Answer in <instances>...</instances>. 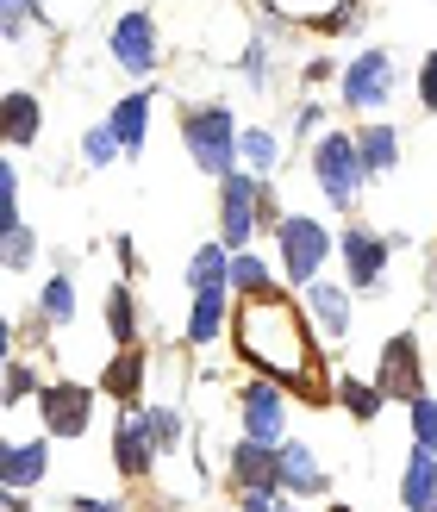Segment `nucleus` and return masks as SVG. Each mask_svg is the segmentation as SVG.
Instances as JSON below:
<instances>
[{
    "instance_id": "f257e3e1",
    "label": "nucleus",
    "mask_w": 437,
    "mask_h": 512,
    "mask_svg": "<svg viewBox=\"0 0 437 512\" xmlns=\"http://www.w3.org/2000/svg\"><path fill=\"white\" fill-rule=\"evenodd\" d=\"M238 350L250 356L256 375L281 381V388H306L313 394V350H306V331H300V313L281 306L275 288L269 294H244L238 306Z\"/></svg>"
},
{
    "instance_id": "f03ea898",
    "label": "nucleus",
    "mask_w": 437,
    "mask_h": 512,
    "mask_svg": "<svg viewBox=\"0 0 437 512\" xmlns=\"http://www.w3.org/2000/svg\"><path fill=\"white\" fill-rule=\"evenodd\" d=\"M182 144L207 175H231L238 169V119H231V107H219V100L188 107L182 113Z\"/></svg>"
},
{
    "instance_id": "7ed1b4c3",
    "label": "nucleus",
    "mask_w": 437,
    "mask_h": 512,
    "mask_svg": "<svg viewBox=\"0 0 437 512\" xmlns=\"http://www.w3.org/2000/svg\"><path fill=\"white\" fill-rule=\"evenodd\" d=\"M331 250H338V244H331V232H325L313 213H288V219L275 225V256H281V275H288V288H313Z\"/></svg>"
},
{
    "instance_id": "20e7f679",
    "label": "nucleus",
    "mask_w": 437,
    "mask_h": 512,
    "mask_svg": "<svg viewBox=\"0 0 437 512\" xmlns=\"http://www.w3.org/2000/svg\"><path fill=\"white\" fill-rule=\"evenodd\" d=\"M363 150H356V132H325L313 144V182L325 194V207H356V188H363Z\"/></svg>"
},
{
    "instance_id": "39448f33",
    "label": "nucleus",
    "mask_w": 437,
    "mask_h": 512,
    "mask_svg": "<svg viewBox=\"0 0 437 512\" xmlns=\"http://www.w3.org/2000/svg\"><path fill=\"white\" fill-rule=\"evenodd\" d=\"M256 225H263V182H256V169L219 175V244L250 250Z\"/></svg>"
},
{
    "instance_id": "423d86ee",
    "label": "nucleus",
    "mask_w": 437,
    "mask_h": 512,
    "mask_svg": "<svg viewBox=\"0 0 437 512\" xmlns=\"http://www.w3.org/2000/svg\"><path fill=\"white\" fill-rule=\"evenodd\" d=\"M400 88V69L388 50H363V57H350L344 63V107L350 113H375V107H388Z\"/></svg>"
},
{
    "instance_id": "0eeeda50",
    "label": "nucleus",
    "mask_w": 437,
    "mask_h": 512,
    "mask_svg": "<svg viewBox=\"0 0 437 512\" xmlns=\"http://www.w3.org/2000/svg\"><path fill=\"white\" fill-rule=\"evenodd\" d=\"M38 419H44L50 438H82L94 425V394L82 381H44L38 388Z\"/></svg>"
},
{
    "instance_id": "6e6552de",
    "label": "nucleus",
    "mask_w": 437,
    "mask_h": 512,
    "mask_svg": "<svg viewBox=\"0 0 437 512\" xmlns=\"http://www.w3.org/2000/svg\"><path fill=\"white\" fill-rule=\"evenodd\" d=\"M238 419H244V438L281 444V431H288V394H281V381L250 375L244 394H238Z\"/></svg>"
},
{
    "instance_id": "1a4fd4ad",
    "label": "nucleus",
    "mask_w": 437,
    "mask_h": 512,
    "mask_svg": "<svg viewBox=\"0 0 437 512\" xmlns=\"http://www.w3.org/2000/svg\"><path fill=\"white\" fill-rule=\"evenodd\" d=\"M375 388L388 394V400H406V406H413V400L425 394V369H419V338H413V331H400V338L381 344Z\"/></svg>"
},
{
    "instance_id": "9d476101",
    "label": "nucleus",
    "mask_w": 437,
    "mask_h": 512,
    "mask_svg": "<svg viewBox=\"0 0 437 512\" xmlns=\"http://www.w3.org/2000/svg\"><path fill=\"white\" fill-rule=\"evenodd\" d=\"M157 456H163V438H157V425H150V413L125 406L119 431H113V463H119V475H144Z\"/></svg>"
},
{
    "instance_id": "9b49d317",
    "label": "nucleus",
    "mask_w": 437,
    "mask_h": 512,
    "mask_svg": "<svg viewBox=\"0 0 437 512\" xmlns=\"http://www.w3.org/2000/svg\"><path fill=\"white\" fill-rule=\"evenodd\" d=\"M231 481H238V494H281V444L238 438V450H231Z\"/></svg>"
},
{
    "instance_id": "f8f14e48",
    "label": "nucleus",
    "mask_w": 437,
    "mask_h": 512,
    "mask_svg": "<svg viewBox=\"0 0 437 512\" xmlns=\"http://www.w3.org/2000/svg\"><path fill=\"white\" fill-rule=\"evenodd\" d=\"M113 63L125 69V75H150L163 63V50H157V25H150V13L138 7V13H125L119 25H113Z\"/></svg>"
},
{
    "instance_id": "ddd939ff",
    "label": "nucleus",
    "mask_w": 437,
    "mask_h": 512,
    "mask_svg": "<svg viewBox=\"0 0 437 512\" xmlns=\"http://www.w3.org/2000/svg\"><path fill=\"white\" fill-rule=\"evenodd\" d=\"M381 269H388V238L363 232V225H344V275H350V288H375Z\"/></svg>"
},
{
    "instance_id": "4468645a",
    "label": "nucleus",
    "mask_w": 437,
    "mask_h": 512,
    "mask_svg": "<svg viewBox=\"0 0 437 512\" xmlns=\"http://www.w3.org/2000/svg\"><path fill=\"white\" fill-rule=\"evenodd\" d=\"M44 475H50V431H44V438H25V444H7V456H0V481H7V494H25Z\"/></svg>"
},
{
    "instance_id": "2eb2a0df",
    "label": "nucleus",
    "mask_w": 437,
    "mask_h": 512,
    "mask_svg": "<svg viewBox=\"0 0 437 512\" xmlns=\"http://www.w3.org/2000/svg\"><path fill=\"white\" fill-rule=\"evenodd\" d=\"M281 494H294V500H319L325 494V469L313 463L306 444H281Z\"/></svg>"
},
{
    "instance_id": "dca6fc26",
    "label": "nucleus",
    "mask_w": 437,
    "mask_h": 512,
    "mask_svg": "<svg viewBox=\"0 0 437 512\" xmlns=\"http://www.w3.org/2000/svg\"><path fill=\"white\" fill-rule=\"evenodd\" d=\"M400 506L406 512H431L437 506V450L413 444V463H406V475H400Z\"/></svg>"
},
{
    "instance_id": "f3484780",
    "label": "nucleus",
    "mask_w": 437,
    "mask_h": 512,
    "mask_svg": "<svg viewBox=\"0 0 437 512\" xmlns=\"http://www.w3.org/2000/svg\"><path fill=\"white\" fill-rule=\"evenodd\" d=\"M306 306H313V325L325 338H350V294L331 288V281H313L306 288Z\"/></svg>"
},
{
    "instance_id": "a211bd4d",
    "label": "nucleus",
    "mask_w": 437,
    "mask_h": 512,
    "mask_svg": "<svg viewBox=\"0 0 437 512\" xmlns=\"http://www.w3.org/2000/svg\"><path fill=\"white\" fill-rule=\"evenodd\" d=\"M231 319V288H213V294H194L188 306V344H213Z\"/></svg>"
},
{
    "instance_id": "6ab92c4d",
    "label": "nucleus",
    "mask_w": 437,
    "mask_h": 512,
    "mask_svg": "<svg viewBox=\"0 0 437 512\" xmlns=\"http://www.w3.org/2000/svg\"><path fill=\"white\" fill-rule=\"evenodd\" d=\"M188 288H194V294L231 288V244H200V250H194V263H188Z\"/></svg>"
},
{
    "instance_id": "aec40b11",
    "label": "nucleus",
    "mask_w": 437,
    "mask_h": 512,
    "mask_svg": "<svg viewBox=\"0 0 437 512\" xmlns=\"http://www.w3.org/2000/svg\"><path fill=\"white\" fill-rule=\"evenodd\" d=\"M356 150H363V169L369 175H388L394 163H400V132H394V125H363V132H356Z\"/></svg>"
},
{
    "instance_id": "412c9836",
    "label": "nucleus",
    "mask_w": 437,
    "mask_h": 512,
    "mask_svg": "<svg viewBox=\"0 0 437 512\" xmlns=\"http://www.w3.org/2000/svg\"><path fill=\"white\" fill-rule=\"evenodd\" d=\"M100 388H107L119 406H138V400H144V356H138V350H125L119 363L100 375Z\"/></svg>"
},
{
    "instance_id": "4be33fe9",
    "label": "nucleus",
    "mask_w": 437,
    "mask_h": 512,
    "mask_svg": "<svg viewBox=\"0 0 437 512\" xmlns=\"http://www.w3.org/2000/svg\"><path fill=\"white\" fill-rule=\"evenodd\" d=\"M107 125H113V138H119L125 150H138V144H144V132H150V94H125L119 107H113V119H107Z\"/></svg>"
},
{
    "instance_id": "5701e85b",
    "label": "nucleus",
    "mask_w": 437,
    "mask_h": 512,
    "mask_svg": "<svg viewBox=\"0 0 437 512\" xmlns=\"http://www.w3.org/2000/svg\"><path fill=\"white\" fill-rule=\"evenodd\" d=\"M238 157H244V169H256V175H275L281 144H275V132H263V125H244V132H238Z\"/></svg>"
},
{
    "instance_id": "b1692460",
    "label": "nucleus",
    "mask_w": 437,
    "mask_h": 512,
    "mask_svg": "<svg viewBox=\"0 0 437 512\" xmlns=\"http://www.w3.org/2000/svg\"><path fill=\"white\" fill-rule=\"evenodd\" d=\"M38 119H44V107H38L32 94H7V144L13 150H25V144L38 138Z\"/></svg>"
},
{
    "instance_id": "393cba45",
    "label": "nucleus",
    "mask_w": 437,
    "mask_h": 512,
    "mask_svg": "<svg viewBox=\"0 0 437 512\" xmlns=\"http://www.w3.org/2000/svg\"><path fill=\"white\" fill-rule=\"evenodd\" d=\"M338 406H350V419H356V425H369L381 406H388V394H381L375 381H350V375H344V381H338Z\"/></svg>"
},
{
    "instance_id": "a878e982",
    "label": "nucleus",
    "mask_w": 437,
    "mask_h": 512,
    "mask_svg": "<svg viewBox=\"0 0 437 512\" xmlns=\"http://www.w3.org/2000/svg\"><path fill=\"white\" fill-rule=\"evenodd\" d=\"M38 313H44L50 325H69V319H75V281H69V275H50V281H44Z\"/></svg>"
},
{
    "instance_id": "bb28decb",
    "label": "nucleus",
    "mask_w": 437,
    "mask_h": 512,
    "mask_svg": "<svg viewBox=\"0 0 437 512\" xmlns=\"http://www.w3.org/2000/svg\"><path fill=\"white\" fill-rule=\"evenodd\" d=\"M231 288H238V294H269V288H275V275L263 269V256L231 250Z\"/></svg>"
},
{
    "instance_id": "cd10ccee",
    "label": "nucleus",
    "mask_w": 437,
    "mask_h": 512,
    "mask_svg": "<svg viewBox=\"0 0 437 512\" xmlns=\"http://www.w3.org/2000/svg\"><path fill=\"white\" fill-rule=\"evenodd\" d=\"M107 331H113V344H119V350H132V338H138L132 288H113V294H107Z\"/></svg>"
},
{
    "instance_id": "c85d7f7f",
    "label": "nucleus",
    "mask_w": 437,
    "mask_h": 512,
    "mask_svg": "<svg viewBox=\"0 0 437 512\" xmlns=\"http://www.w3.org/2000/svg\"><path fill=\"white\" fill-rule=\"evenodd\" d=\"M119 150H125V144L113 138V125H94V132H82V163H88V169H107Z\"/></svg>"
},
{
    "instance_id": "c756f323",
    "label": "nucleus",
    "mask_w": 437,
    "mask_h": 512,
    "mask_svg": "<svg viewBox=\"0 0 437 512\" xmlns=\"http://www.w3.org/2000/svg\"><path fill=\"white\" fill-rule=\"evenodd\" d=\"M413 444H419V450H437V400H431V394L413 400Z\"/></svg>"
},
{
    "instance_id": "7c9ffc66",
    "label": "nucleus",
    "mask_w": 437,
    "mask_h": 512,
    "mask_svg": "<svg viewBox=\"0 0 437 512\" xmlns=\"http://www.w3.org/2000/svg\"><path fill=\"white\" fill-rule=\"evenodd\" d=\"M7 225H19V175H13V163H0V232Z\"/></svg>"
},
{
    "instance_id": "2f4dec72",
    "label": "nucleus",
    "mask_w": 437,
    "mask_h": 512,
    "mask_svg": "<svg viewBox=\"0 0 437 512\" xmlns=\"http://www.w3.org/2000/svg\"><path fill=\"white\" fill-rule=\"evenodd\" d=\"M0 238H7V269H25V263H32V232H25V225H7Z\"/></svg>"
},
{
    "instance_id": "473e14b6",
    "label": "nucleus",
    "mask_w": 437,
    "mask_h": 512,
    "mask_svg": "<svg viewBox=\"0 0 437 512\" xmlns=\"http://www.w3.org/2000/svg\"><path fill=\"white\" fill-rule=\"evenodd\" d=\"M32 388H44V381H38L32 369H25V363H7V406H19Z\"/></svg>"
},
{
    "instance_id": "72a5a7b5",
    "label": "nucleus",
    "mask_w": 437,
    "mask_h": 512,
    "mask_svg": "<svg viewBox=\"0 0 437 512\" xmlns=\"http://www.w3.org/2000/svg\"><path fill=\"white\" fill-rule=\"evenodd\" d=\"M419 107H425V113H437V50H431L425 69H419Z\"/></svg>"
},
{
    "instance_id": "f704fd0d",
    "label": "nucleus",
    "mask_w": 437,
    "mask_h": 512,
    "mask_svg": "<svg viewBox=\"0 0 437 512\" xmlns=\"http://www.w3.org/2000/svg\"><path fill=\"white\" fill-rule=\"evenodd\" d=\"M319 125H325V107H319V100H306L300 119H294V132H319Z\"/></svg>"
},
{
    "instance_id": "c9c22d12",
    "label": "nucleus",
    "mask_w": 437,
    "mask_h": 512,
    "mask_svg": "<svg viewBox=\"0 0 437 512\" xmlns=\"http://www.w3.org/2000/svg\"><path fill=\"white\" fill-rule=\"evenodd\" d=\"M25 13H32V0H7V38L25 32Z\"/></svg>"
},
{
    "instance_id": "e433bc0d",
    "label": "nucleus",
    "mask_w": 437,
    "mask_h": 512,
    "mask_svg": "<svg viewBox=\"0 0 437 512\" xmlns=\"http://www.w3.org/2000/svg\"><path fill=\"white\" fill-rule=\"evenodd\" d=\"M244 75H250L256 88H263V44H250V50H244Z\"/></svg>"
},
{
    "instance_id": "4c0bfd02",
    "label": "nucleus",
    "mask_w": 437,
    "mask_h": 512,
    "mask_svg": "<svg viewBox=\"0 0 437 512\" xmlns=\"http://www.w3.org/2000/svg\"><path fill=\"white\" fill-rule=\"evenodd\" d=\"M69 506H75V512H125L119 500H88V494H82V500H69Z\"/></svg>"
},
{
    "instance_id": "58836bf2",
    "label": "nucleus",
    "mask_w": 437,
    "mask_h": 512,
    "mask_svg": "<svg viewBox=\"0 0 437 512\" xmlns=\"http://www.w3.org/2000/svg\"><path fill=\"white\" fill-rule=\"evenodd\" d=\"M244 512H275V494H244Z\"/></svg>"
},
{
    "instance_id": "ea45409f",
    "label": "nucleus",
    "mask_w": 437,
    "mask_h": 512,
    "mask_svg": "<svg viewBox=\"0 0 437 512\" xmlns=\"http://www.w3.org/2000/svg\"><path fill=\"white\" fill-rule=\"evenodd\" d=\"M275 512H300V506H288V500H281V494H275Z\"/></svg>"
},
{
    "instance_id": "a19ab883",
    "label": "nucleus",
    "mask_w": 437,
    "mask_h": 512,
    "mask_svg": "<svg viewBox=\"0 0 437 512\" xmlns=\"http://www.w3.org/2000/svg\"><path fill=\"white\" fill-rule=\"evenodd\" d=\"M325 512H356V506H325Z\"/></svg>"
},
{
    "instance_id": "79ce46f5",
    "label": "nucleus",
    "mask_w": 437,
    "mask_h": 512,
    "mask_svg": "<svg viewBox=\"0 0 437 512\" xmlns=\"http://www.w3.org/2000/svg\"><path fill=\"white\" fill-rule=\"evenodd\" d=\"M431 512H437V506H431Z\"/></svg>"
}]
</instances>
